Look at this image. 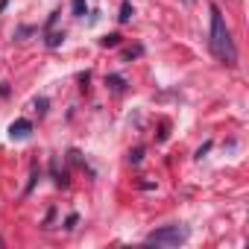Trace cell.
Segmentation results:
<instances>
[{
	"mask_svg": "<svg viewBox=\"0 0 249 249\" xmlns=\"http://www.w3.org/2000/svg\"><path fill=\"white\" fill-rule=\"evenodd\" d=\"M208 44H211V53L220 62H226V65L237 62V50H234V41H231V33H229V27L223 21L220 6H211V41Z\"/></svg>",
	"mask_w": 249,
	"mask_h": 249,
	"instance_id": "6da1fadb",
	"label": "cell"
},
{
	"mask_svg": "<svg viewBox=\"0 0 249 249\" xmlns=\"http://www.w3.org/2000/svg\"><path fill=\"white\" fill-rule=\"evenodd\" d=\"M185 240H188L185 226H164V229H156L147 234V243H156V246H179Z\"/></svg>",
	"mask_w": 249,
	"mask_h": 249,
	"instance_id": "7a4b0ae2",
	"label": "cell"
},
{
	"mask_svg": "<svg viewBox=\"0 0 249 249\" xmlns=\"http://www.w3.org/2000/svg\"><path fill=\"white\" fill-rule=\"evenodd\" d=\"M30 132H33V123L30 120H15L12 126H9V138L12 141H24V138H30Z\"/></svg>",
	"mask_w": 249,
	"mask_h": 249,
	"instance_id": "3957f363",
	"label": "cell"
},
{
	"mask_svg": "<svg viewBox=\"0 0 249 249\" xmlns=\"http://www.w3.org/2000/svg\"><path fill=\"white\" fill-rule=\"evenodd\" d=\"M100 44H103V47H117V44H120V36H117V33H111V36H106Z\"/></svg>",
	"mask_w": 249,
	"mask_h": 249,
	"instance_id": "277c9868",
	"label": "cell"
},
{
	"mask_svg": "<svg viewBox=\"0 0 249 249\" xmlns=\"http://www.w3.org/2000/svg\"><path fill=\"white\" fill-rule=\"evenodd\" d=\"M132 15H135V12H132V6H129V3H123V6H120V21H123V24H126Z\"/></svg>",
	"mask_w": 249,
	"mask_h": 249,
	"instance_id": "5b68a950",
	"label": "cell"
},
{
	"mask_svg": "<svg viewBox=\"0 0 249 249\" xmlns=\"http://www.w3.org/2000/svg\"><path fill=\"white\" fill-rule=\"evenodd\" d=\"M106 85H111L114 91H123V79H120V76H108V79H106Z\"/></svg>",
	"mask_w": 249,
	"mask_h": 249,
	"instance_id": "8992f818",
	"label": "cell"
},
{
	"mask_svg": "<svg viewBox=\"0 0 249 249\" xmlns=\"http://www.w3.org/2000/svg\"><path fill=\"white\" fill-rule=\"evenodd\" d=\"M73 15H76V18L85 15V0H73Z\"/></svg>",
	"mask_w": 249,
	"mask_h": 249,
	"instance_id": "52a82bcc",
	"label": "cell"
},
{
	"mask_svg": "<svg viewBox=\"0 0 249 249\" xmlns=\"http://www.w3.org/2000/svg\"><path fill=\"white\" fill-rule=\"evenodd\" d=\"M141 159H144V150H141V147H138V150H132V153H129V161H132V164H138V161H141Z\"/></svg>",
	"mask_w": 249,
	"mask_h": 249,
	"instance_id": "ba28073f",
	"label": "cell"
},
{
	"mask_svg": "<svg viewBox=\"0 0 249 249\" xmlns=\"http://www.w3.org/2000/svg\"><path fill=\"white\" fill-rule=\"evenodd\" d=\"M36 111H38V114H44V111H47V100H44V97H41V100H36Z\"/></svg>",
	"mask_w": 249,
	"mask_h": 249,
	"instance_id": "9c48e42d",
	"label": "cell"
},
{
	"mask_svg": "<svg viewBox=\"0 0 249 249\" xmlns=\"http://www.w3.org/2000/svg\"><path fill=\"white\" fill-rule=\"evenodd\" d=\"M62 38H65V36H59V33H53V36H50V38H47V44H50V47H56V44H59V41H62Z\"/></svg>",
	"mask_w": 249,
	"mask_h": 249,
	"instance_id": "30bf717a",
	"label": "cell"
},
{
	"mask_svg": "<svg viewBox=\"0 0 249 249\" xmlns=\"http://www.w3.org/2000/svg\"><path fill=\"white\" fill-rule=\"evenodd\" d=\"M0 249H3V237H0Z\"/></svg>",
	"mask_w": 249,
	"mask_h": 249,
	"instance_id": "8fae6325",
	"label": "cell"
}]
</instances>
